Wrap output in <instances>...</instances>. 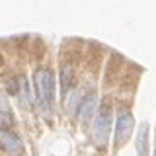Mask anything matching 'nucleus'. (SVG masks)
<instances>
[{
    "mask_svg": "<svg viewBox=\"0 0 156 156\" xmlns=\"http://www.w3.org/2000/svg\"><path fill=\"white\" fill-rule=\"evenodd\" d=\"M136 152H139V156L148 154V127H146V123L140 125L139 133H136Z\"/></svg>",
    "mask_w": 156,
    "mask_h": 156,
    "instance_id": "nucleus-5",
    "label": "nucleus"
},
{
    "mask_svg": "<svg viewBox=\"0 0 156 156\" xmlns=\"http://www.w3.org/2000/svg\"><path fill=\"white\" fill-rule=\"evenodd\" d=\"M109 131H111V111L104 105L96 115L94 121V136H96V143L104 144L107 139H109Z\"/></svg>",
    "mask_w": 156,
    "mask_h": 156,
    "instance_id": "nucleus-2",
    "label": "nucleus"
},
{
    "mask_svg": "<svg viewBox=\"0 0 156 156\" xmlns=\"http://www.w3.org/2000/svg\"><path fill=\"white\" fill-rule=\"evenodd\" d=\"M154 156H156V150H154Z\"/></svg>",
    "mask_w": 156,
    "mask_h": 156,
    "instance_id": "nucleus-8",
    "label": "nucleus"
},
{
    "mask_svg": "<svg viewBox=\"0 0 156 156\" xmlns=\"http://www.w3.org/2000/svg\"><path fill=\"white\" fill-rule=\"evenodd\" d=\"M10 123V115L6 113V115H4V111H0V125H4V127H6Z\"/></svg>",
    "mask_w": 156,
    "mask_h": 156,
    "instance_id": "nucleus-7",
    "label": "nucleus"
},
{
    "mask_svg": "<svg viewBox=\"0 0 156 156\" xmlns=\"http://www.w3.org/2000/svg\"><path fill=\"white\" fill-rule=\"evenodd\" d=\"M0 143L2 146L8 150V152H18L22 143H20V139L14 133H8V131H4V133H0Z\"/></svg>",
    "mask_w": 156,
    "mask_h": 156,
    "instance_id": "nucleus-6",
    "label": "nucleus"
},
{
    "mask_svg": "<svg viewBox=\"0 0 156 156\" xmlns=\"http://www.w3.org/2000/svg\"><path fill=\"white\" fill-rule=\"evenodd\" d=\"M133 125H135L133 115L129 111L121 109L117 113V123H115V144H123L129 139L131 133H133Z\"/></svg>",
    "mask_w": 156,
    "mask_h": 156,
    "instance_id": "nucleus-3",
    "label": "nucleus"
},
{
    "mask_svg": "<svg viewBox=\"0 0 156 156\" xmlns=\"http://www.w3.org/2000/svg\"><path fill=\"white\" fill-rule=\"evenodd\" d=\"M96 107H98V96H96V94L86 96L84 100L80 101V111H78L80 119H82V121H90L92 115L96 113Z\"/></svg>",
    "mask_w": 156,
    "mask_h": 156,
    "instance_id": "nucleus-4",
    "label": "nucleus"
},
{
    "mask_svg": "<svg viewBox=\"0 0 156 156\" xmlns=\"http://www.w3.org/2000/svg\"><path fill=\"white\" fill-rule=\"evenodd\" d=\"M33 88L35 96L45 107H51L55 101V74L47 68H39L33 74Z\"/></svg>",
    "mask_w": 156,
    "mask_h": 156,
    "instance_id": "nucleus-1",
    "label": "nucleus"
}]
</instances>
